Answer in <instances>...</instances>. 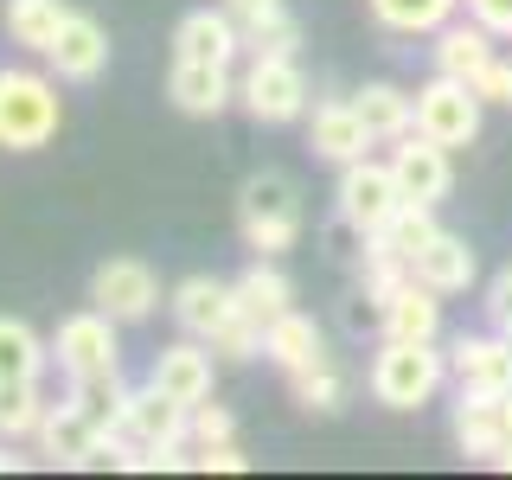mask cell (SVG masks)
I'll return each instance as SVG.
<instances>
[{"label": "cell", "mask_w": 512, "mask_h": 480, "mask_svg": "<svg viewBox=\"0 0 512 480\" xmlns=\"http://www.w3.org/2000/svg\"><path fill=\"white\" fill-rule=\"evenodd\" d=\"M45 359H52V346H45L26 320L0 314V378H39Z\"/></svg>", "instance_id": "31"}, {"label": "cell", "mask_w": 512, "mask_h": 480, "mask_svg": "<svg viewBox=\"0 0 512 480\" xmlns=\"http://www.w3.org/2000/svg\"><path fill=\"white\" fill-rule=\"evenodd\" d=\"M436 333H442V295L404 276L384 295V340H436Z\"/></svg>", "instance_id": "20"}, {"label": "cell", "mask_w": 512, "mask_h": 480, "mask_svg": "<svg viewBox=\"0 0 512 480\" xmlns=\"http://www.w3.org/2000/svg\"><path fill=\"white\" fill-rule=\"evenodd\" d=\"M26 468V455H20V442H0V474H20Z\"/></svg>", "instance_id": "41"}, {"label": "cell", "mask_w": 512, "mask_h": 480, "mask_svg": "<svg viewBox=\"0 0 512 480\" xmlns=\"http://www.w3.org/2000/svg\"><path fill=\"white\" fill-rule=\"evenodd\" d=\"M90 308H103L116 327H135V320H148L160 308V276L141 256H109L90 276Z\"/></svg>", "instance_id": "8"}, {"label": "cell", "mask_w": 512, "mask_h": 480, "mask_svg": "<svg viewBox=\"0 0 512 480\" xmlns=\"http://www.w3.org/2000/svg\"><path fill=\"white\" fill-rule=\"evenodd\" d=\"M237 103L263 128L301 122L308 116V71H301L295 58H250V71L237 77Z\"/></svg>", "instance_id": "5"}, {"label": "cell", "mask_w": 512, "mask_h": 480, "mask_svg": "<svg viewBox=\"0 0 512 480\" xmlns=\"http://www.w3.org/2000/svg\"><path fill=\"white\" fill-rule=\"evenodd\" d=\"M468 84H474V96H480L487 109H512V58H487V64L468 77Z\"/></svg>", "instance_id": "34"}, {"label": "cell", "mask_w": 512, "mask_h": 480, "mask_svg": "<svg viewBox=\"0 0 512 480\" xmlns=\"http://www.w3.org/2000/svg\"><path fill=\"white\" fill-rule=\"evenodd\" d=\"M455 378L448 352H436V340H384L372 359V397L384 410H423L436 404V391Z\"/></svg>", "instance_id": "3"}, {"label": "cell", "mask_w": 512, "mask_h": 480, "mask_svg": "<svg viewBox=\"0 0 512 480\" xmlns=\"http://www.w3.org/2000/svg\"><path fill=\"white\" fill-rule=\"evenodd\" d=\"M45 410H52V404L39 397V378H0V442L39 436Z\"/></svg>", "instance_id": "30"}, {"label": "cell", "mask_w": 512, "mask_h": 480, "mask_svg": "<svg viewBox=\"0 0 512 480\" xmlns=\"http://www.w3.org/2000/svg\"><path fill=\"white\" fill-rule=\"evenodd\" d=\"M52 359L64 378H96V372H122V346H116V320L103 308L64 314L52 333Z\"/></svg>", "instance_id": "7"}, {"label": "cell", "mask_w": 512, "mask_h": 480, "mask_svg": "<svg viewBox=\"0 0 512 480\" xmlns=\"http://www.w3.org/2000/svg\"><path fill=\"white\" fill-rule=\"evenodd\" d=\"M308 148L327 160V167H352V160H365L378 141H372V128L359 122L352 96H320L308 109Z\"/></svg>", "instance_id": "10"}, {"label": "cell", "mask_w": 512, "mask_h": 480, "mask_svg": "<svg viewBox=\"0 0 512 480\" xmlns=\"http://www.w3.org/2000/svg\"><path fill=\"white\" fill-rule=\"evenodd\" d=\"M288 384H295V404L301 410H340L346 404V372L333 365V352L327 359H314V365H301V372H288Z\"/></svg>", "instance_id": "32"}, {"label": "cell", "mask_w": 512, "mask_h": 480, "mask_svg": "<svg viewBox=\"0 0 512 480\" xmlns=\"http://www.w3.org/2000/svg\"><path fill=\"white\" fill-rule=\"evenodd\" d=\"M352 109H359V122L372 128L378 148H391L397 135H410V128H416V96L397 90V84H365V90H352Z\"/></svg>", "instance_id": "25"}, {"label": "cell", "mask_w": 512, "mask_h": 480, "mask_svg": "<svg viewBox=\"0 0 512 480\" xmlns=\"http://www.w3.org/2000/svg\"><path fill=\"white\" fill-rule=\"evenodd\" d=\"M212 352H218V359H231V365H244V359H256V352H263V327H250V320L237 314L231 327L212 340Z\"/></svg>", "instance_id": "36"}, {"label": "cell", "mask_w": 512, "mask_h": 480, "mask_svg": "<svg viewBox=\"0 0 512 480\" xmlns=\"http://www.w3.org/2000/svg\"><path fill=\"white\" fill-rule=\"evenodd\" d=\"M71 404L90 416L103 436H122V410H128V384L122 372H96V378H71Z\"/></svg>", "instance_id": "29"}, {"label": "cell", "mask_w": 512, "mask_h": 480, "mask_svg": "<svg viewBox=\"0 0 512 480\" xmlns=\"http://www.w3.org/2000/svg\"><path fill=\"white\" fill-rule=\"evenodd\" d=\"M448 372H455L461 391H480V397H500L512 391V333H461L455 352H448Z\"/></svg>", "instance_id": "11"}, {"label": "cell", "mask_w": 512, "mask_h": 480, "mask_svg": "<svg viewBox=\"0 0 512 480\" xmlns=\"http://www.w3.org/2000/svg\"><path fill=\"white\" fill-rule=\"evenodd\" d=\"M436 205H397L391 212V224L372 237V250H384V256H397V263H416L429 244H436Z\"/></svg>", "instance_id": "28"}, {"label": "cell", "mask_w": 512, "mask_h": 480, "mask_svg": "<svg viewBox=\"0 0 512 480\" xmlns=\"http://www.w3.org/2000/svg\"><path fill=\"white\" fill-rule=\"evenodd\" d=\"M263 359L276 365V372H301V365L327 359V340H320V327L301 308H288L282 320H269V327H263Z\"/></svg>", "instance_id": "24"}, {"label": "cell", "mask_w": 512, "mask_h": 480, "mask_svg": "<svg viewBox=\"0 0 512 480\" xmlns=\"http://www.w3.org/2000/svg\"><path fill=\"white\" fill-rule=\"evenodd\" d=\"M231 288H237V314H244L250 327H269V320H282L288 308H295V282L276 269V256H256Z\"/></svg>", "instance_id": "22"}, {"label": "cell", "mask_w": 512, "mask_h": 480, "mask_svg": "<svg viewBox=\"0 0 512 480\" xmlns=\"http://www.w3.org/2000/svg\"><path fill=\"white\" fill-rule=\"evenodd\" d=\"M493 45H500V39H493V32H487V26H480L474 13H468V20H448V26L436 32L429 58H436V71H442V77H474L487 58H500Z\"/></svg>", "instance_id": "23"}, {"label": "cell", "mask_w": 512, "mask_h": 480, "mask_svg": "<svg viewBox=\"0 0 512 480\" xmlns=\"http://www.w3.org/2000/svg\"><path fill=\"white\" fill-rule=\"evenodd\" d=\"M167 96H173V109H180V116L212 122V116H224V109L237 103V77H231V64L173 58V71H167Z\"/></svg>", "instance_id": "12"}, {"label": "cell", "mask_w": 512, "mask_h": 480, "mask_svg": "<svg viewBox=\"0 0 512 480\" xmlns=\"http://www.w3.org/2000/svg\"><path fill=\"white\" fill-rule=\"evenodd\" d=\"M212 365H218V352L186 333V340H173V346L154 352L148 384H160L167 397H180V404L192 410V404H205V397H212Z\"/></svg>", "instance_id": "15"}, {"label": "cell", "mask_w": 512, "mask_h": 480, "mask_svg": "<svg viewBox=\"0 0 512 480\" xmlns=\"http://www.w3.org/2000/svg\"><path fill=\"white\" fill-rule=\"evenodd\" d=\"M64 122V96L45 71L32 64H0V148L7 154H32L58 135Z\"/></svg>", "instance_id": "1"}, {"label": "cell", "mask_w": 512, "mask_h": 480, "mask_svg": "<svg viewBox=\"0 0 512 480\" xmlns=\"http://www.w3.org/2000/svg\"><path fill=\"white\" fill-rule=\"evenodd\" d=\"M455 448L468 461H493L506 448V391L500 397H480V391H461L455 404Z\"/></svg>", "instance_id": "21"}, {"label": "cell", "mask_w": 512, "mask_h": 480, "mask_svg": "<svg viewBox=\"0 0 512 480\" xmlns=\"http://www.w3.org/2000/svg\"><path fill=\"white\" fill-rule=\"evenodd\" d=\"M244 52V26L224 7H199L173 26V58H199V64H237Z\"/></svg>", "instance_id": "17"}, {"label": "cell", "mask_w": 512, "mask_h": 480, "mask_svg": "<svg viewBox=\"0 0 512 480\" xmlns=\"http://www.w3.org/2000/svg\"><path fill=\"white\" fill-rule=\"evenodd\" d=\"M167 308H173V320H180V333H192V340L212 346L218 333L237 320V288L218 282V276H186L180 288H173Z\"/></svg>", "instance_id": "14"}, {"label": "cell", "mask_w": 512, "mask_h": 480, "mask_svg": "<svg viewBox=\"0 0 512 480\" xmlns=\"http://www.w3.org/2000/svg\"><path fill=\"white\" fill-rule=\"evenodd\" d=\"M461 7H468L493 39H512V0H461Z\"/></svg>", "instance_id": "39"}, {"label": "cell", "mask_w": 512, "mask_h": 480, "mask_svg": "<svg viewBox=\"0 0 512 480\" xmlns=\"http://www.w3.org/2000/svg\"><path fill=\"white\" fill-rule=\"evenodd\" d=\"M404 205V192H397V173L391 160H352V167H340V186H333V218L346 224L359 244H372V237L391 224V212Z\"/></svg>", "instance_id": "4"}, {"label": "cell", "mask_w": 512, "mask_h": 480, "mask_svg": "<svg viewBox=\"0 0 512 480\" xmlns=\"http://www.w3.org/2000/svg\"><path fill=\"white\" fill-rule=\"evenodd\" d=\"M487 327H500V333H512V263H506L500 276L487 282Z\"/></svg>", "instance_id": "38"}, {"label": "cell", "mask_w": 512, "mask_h": 480, "mask_svg": "<svg viewBox=\"0 0 512 480\" xmlns=\"http://www.w3.org/2000/svg\"><path fill=\"white\" fill-rule=\"evenodd\" d=\"M244 52L250 58H295L301 52V26L288 20V7L269 13V20H256V26H244Z\"/></svg>", "instance_id": "33"}, {"label": "cell", "mask_w": 512, "mask_h": 480, "mask_svg": "<svg viewBox=\"0 0 512 480\" xmlns=\"http://www.w3.org/2000/svg\"><path fill=\"white\" fill-rule=\"evenodd\" d=\"M64 0H7L0 7V26H7V39L20 45V52H52V39H58V26H64Z\"/></svg>", "instance_id": "27"}, {"label": "cell", "mask_w": 512, "mask_h": 480, "mask_svg": "<svg viewBox=\"0 0 512 480\" xmlns=\"http://www.w3.org/2000/svg\"><path fill=\"white\" fill-rule=\"evenodd\" d=\"M103 442V429L90 423L84 410L64 397V404L45 410V423H39V455L52 461V468H90V448Z\"/></svg>", "instance_id": "18"}, {"label": "cell", "mask_w": 512, "mask_h": 480, "mask_svg": "<svg viewBox=\"0 0 512 480\" xmlns=\"http://www.w3.org/2000/svg\"><path fill=\"white\" fill-rule=\"evenodd\" d=\"M45 64L64 77V84H96V77L109 71V32L90 20V13H64V26H58V39H52V52H45Z\"/></svg>", "instance_id": "13"}, {"label": "cell", "mask_w": 512, "mask_h": 480, "mask_svg": "<svg viewBox=\"0 0 512 480\" xmlns=\"http://www.w3.org/2000/svg\"><path fill=\"white\" fill-rule=\"evenodd\" d=\"M391 173H397L404 205H442L448 186H455V160H448V148L429 141V135H416V128L391 141Z\"/></svg>", "instance_id": "9"}, {"label": "cell", "mask_w": 512, "mask_h": 480, "mask_svg": "<svg viewBox=\"0 0 512 480\" xmlns=\"http://www.w3.org/2000/svg\"><path fill=\"white\" fill-rule=\"evenodd\" d=\"M224 13H231L237 26H256V20H269V13H282V0H218Z\"/></svg>", "instance_id": "40"}, {"label": "cell", "mask_w": 512, "mask_h": 480, "mask_svg": "<svg viewBox=\"0 0 512 480\" xmlns=\"http://www.w3.org/2000/svg\"><path fill=\"white\" fill-rule=\"evenodd\" d=\"M372 20L397 39H436V32L461 13V0H365Z\"/></svg>", "instance_id": "26"}, {"label": "cell", "mask_w": 512, "mask_h": 480, "mask_svg": "<svg viewBox=\"0 0 512 480\" xmlns=\"http://www.w3.org/2000/svg\"><path fill=\"white\" fill-rule=\"evenodd\" d=\"M231 436H237V423H231L224 404H212V397L192 404V448H199V442H231Z\"/></svg>", "instance_id": "37"}, {"label": "cell", "mask_w": 512, "mask_h": 480, "mask_svg": "<svg viewBox=\"0 0 512 480\" xmlns=\"http://www.w3.org/2000/svg\"><path fill=\"white\" fill-rule=\"evenodd\" d=\"M122 436H128V442H167V448H186V442H192V410L180 404V397H167L160 384H141V391H128Z\"/></svg>", "instance_id": "16"}, {"label": "cell", "mask_w": 512, "mask_h": 480, "mask_svg": "<svg viewBox=\"0 0 512 480\" xmlns=\"http://www.w3.org/2000/svg\"><path fill=\"white\" fill-rule=\"evenodd\" d=\"M186 468H199V474H244L250 468V455L231 442H199V455H186Z\"/></svg>", "instance_id": "35"}, {"label": "cell", "mask_w": 512, "mask_h": 480, "mask_svg": "<svg viewBox=\"0 0 512 480\" xmlns=\"http://www.w3.org/2000/svg\"><path fill=\"white\" fill-rule=\"evenodd\" d=\"M480 122H487V103L474 96L468 77H429L423 90H416V135L442 141V148H468L480 135Z\"/></svg>", "instance_id": "6"}, {"label": "cell", "mask_w": 512, "mask_h": 480, "mask_svg": "<svg viewBox=\"0 0 512 480\" xmlns=\"http://www.w3.org/2000/svg\"><path fill=\"white\" fill-rule=\"evenodd\" d=\"M301 186L288 180V173H250L244 192H237V231H244V244L256 256H282L301 244Z\"/></svg>", "instance_id": "2"}, {"label": "cell", "mask_w": 512, "mask_h": 480, "mask_svg": "<svg viewBox=\"0 0 512 480\" xmlns=\"http://www.w3.org/2000/svg\"><path fill=\"white\" fill-rule=\"evenodd\" d=\"M410 276L429 282L436 295H468L474 276H480V256H474V244H468L461 231H436V244H429V250L410 263Z\"/></svg>", "instance_id": "19"}]
</instances>
